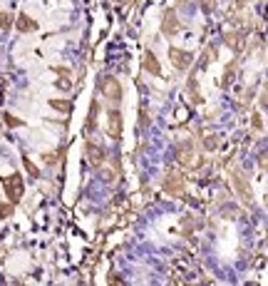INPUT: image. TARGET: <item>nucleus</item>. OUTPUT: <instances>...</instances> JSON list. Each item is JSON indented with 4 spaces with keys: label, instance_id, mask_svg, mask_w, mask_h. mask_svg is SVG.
Segmentation results:
<instances>
[{
    "label": "nucleus",
    "instance_id": "f257e3e1",
    "mask_svg": "<svg viewBox=\"0 0 268 286\" xmlns=\"http://www.w3.org/2000/svg\"><path fill=\"white\" fill-rule=\"evenodd\" d=\"M174 157H177V162L184 169H199V167H204V162H206L204 157H196V149H194V142H191V140L179 142L177 149H174Z\"/></svg>",
    "mask_w": 268,
    "mask_h": 286
},
{
    "label": "nucleus",
    "instance_id": "f03ea898",
    "mask_svg": "<svg viewBox=\"0 0 268 286\" xmlns=\"http://www.w3.org/2000/svg\"><path fill=\"white\" fill-rule=\"evenodd\" d=\"M231 184H233L236 197L244 202V207H253V204H256L253 189H251V182H248V177H246L241 169H233V172H231Z\"/></svg>",
    "mask_w": 268,
    "mask_h": 286
},
{
    "label": "nucleus",
    "instance_id": "7ed1b4c3",
    "mask_svg": "<svg viewBox=\"0 0 268 286\" xmlns=\"http://www.w3.org/2000/svg\"><path fill=\"white\" fill-rule=\"evenodd\" d=\"M161 189L166 192L169 197H186V177L181 174V172H174V169H169L166 174H164V179H161Z\"/></svg>",
    "mask_w": 268,
    "mask_h": 286
},
{
    "label": "nucleus",
    "instance_id": "20e7f679",
    "mask_svg": "<svg viewBox=\"0 0 268 286\" xmlns=\"http://www.w3.org/2000/svg\"><path fill=\"white\" fill-rule=\"evenodd\" d=\"M3 187H5L8 202H13V204H18V202L22 199V194H25V184H22V177L18 174V172L3 177Z\"/></svg>",
    "mask_w": 268,
    "mask_h": 286
},
{
    "label": "nucleus",
    "instance_id": "39448f33",
    "mask_svg": "<svg viewBox=\"0 0 268 286\" xmlns=\"http://www.w3.org/2000/svg\"><path fill=\"white\" fill-rule=\"evenodd\" d=\"M99 90H102V95L107 97L110 102H114V105H119L122 97H124L122 82H119L117 77H112V75H105V77L99 80Z\"/></svg>",
    "mask_w": 268,
    "mask_h": 286
},
{
    "label": "nucleus",
    "instance_id": "423d86ee",
    "mask_svg": "<svg viewBox=\"0 0 268 286\" xmlns=\"http://www.w3.org/2000/svg\"><path fill=\"white\" fill-rule=\"evenodd\" d=\"M122 130H124V122H122V112L112 107L110 115H107V137L119 142L122 140Z\"/></svg>",
    "mask_w": 268,
    "mask_h": 286
},
{
    "label": "nucleus",
    "instance_id": "0eeeda50",
    "mask_svg": "<svg viewBox=\"0 0 268 286\" xmlns=\"http://www.w3.org/2000/svg\"><path fill=\"white\" fill-rule=\"evenodd\" d=\"M169 60H172V65L181 72L189 70V68L194 65V55H191L189 50H181V48H169Z\"/></svg>",
    "mask_w": 268,
    "mask_h": 286
},
{
    "label": "nucleus",
    "instance_id": "6e6552de",
    "mask_svg": "<svg viewBox=\"0 0 268 286\" xmlns=\"http://www.w3.org/2000/svg\"><path fill=\"white\" fill-rule=\"evenodd\" d=\"M179 30H181V20L177 18V13H174L172 8H166L164 15H161V33H164L166 38H174Z\"/></svg>",
    "mask_w": 268,
    "mask_h": 286
},
{
    "label": "nucleus",
    "instance_id": "1a4fd4ad",
    "mask_svg": "<svg viewBox=\"0 0 268 286\" xmlns=\"http://www.w3.org/2000/svg\"><path fill=\"white\" fill-rule=\"evenodd\" d=\"M85 154H87V162L92 167H102V162H105V157H107L105 147H102V144H94L92 140H87V144H85Z\"/></svg>",
    "mask_w": 268,
    "mask_h": 286
},
{
    "label": "nucleus",
    "instance_id": "9d476101",
    "mask_svg": "<svg viewBox=\"0 0 268 286\" xmlns=\"http://www.w3.org/2000/svg\"><path fill=\"white\" fill-rule=\"evenodd\" d=\"M223 43L233 50L236 55H241V52H244V45H246V33L244 30H233V33L228 30V33L223 35Z\"/></svg>",
    "mask_w": 268,
    "mask_h": 286
},
{
    "label": "nucleus",
    "instance_id": "9b49d317",
    "mask_svg": "<svg viewBox=\"0 0 268 286\" xmlns=\"http://www.w3.org/2000/svg\"><path fill=\"white\" fill-rule=\"evenodd\" d=\"M142 68L144 72H149L152 77H161V65H159V60H156V55L152 50H147L144 52V57H142Z\"/></svg>",
    "mask_w": 268,
    "mask_h": 286
},
{
    "label": "nucleus",
    "instance_id": "f8f14e48",
    "mask_svg": "<svg viewBox=\"0 0 268 286\" xmlns=\"http://www.w3.org/2000/svg\"><path fill=\"white\" fill-rule=\"evenodd\" d=\"M15 30H18V33H35V30H38V20L30 18L27 13H20V15L15 18Z\"/></svg>",
    "mask_w": 268,
    "mask_h": 286
},
{
    "label": "nucleus",
    "instance_id": "ddd939ff",
    "mask_svg": "<svg viewBox=\"0 0 268 286\" xmlns=\"http://www.w3.org/2000/svg\"><path fill=\"white\" fill-rule=\"evenodd\" d=\"M97 112H99V102L92 100L89 102V117H87V124H85V132L92 135V130H97Z\"/></svg>",
    "mask_w": 268,
    "mask_h": 286
},
{
    "label": "nucleus",
    "instance_id": "4468645a",
    "mask_svg": "<svg viewBox=\"0 0 268 286\" xmlns=\"http://www.w3.org/2000/svg\"><path fill=\"white\" fill-rule=\"evenodd\" d=\"M50 107L57 110V112H62V115H70V112H72V102H70V100H60V97H52V100H50Z\"/></svg>",
    "mask_w": 268,
    "mask_h": 286
},
{
    "label": "nucleus",
    "instance_id": "2eb2a0df",
    "mask_svg": "<svg viewBox=\"0 0 268 286\" xmlns=\"http://www.w3.org/2000/svg\"><path fill=\"white\" fill-rule=\"evenodd\" d=\"M186 90H189V100H191L194 105H201V92H199V85H196V77H189Z\"/></svg>",
    "mask_w": 268,
    "mask_h": 286
},
{
    "label": "nucleus",
    "instance_id": "dca6fc26",
    "mask_svg": "<svg viewBox=\"0 0 268 286\" xmlns=\"http://www.w3.org/2000/svg\"><path fill=\"white\" fill-rule=\"evenodd\" d=\"M236 65H239V60H231V62L226 65L223 77H221V87H228V85H231V80H233V72H236Z\"/></svg>",
    "mask_w": 268,
    "mask_h": 286
},
{
    "label": "nucleus",
    "instance_id": "f3484780",
    "mask_svg": "<svg viewBox=\"0 0 268 286\" xmlns=\"http://www.w3.org/2000/svg\"><path fill=\"white\" fill-rule=\"evenodd\" d=\"M201 142H204V149H206V152H216L219 144H221V140H219V135H206V137H201Z\"/></svg>",
    "mask_w": 268,
    "mask_h": 286
},
{
    "label": "nucleus",
    "instance_id": "a211bd4d",
    "mask_svg": "<svg viewBox=\"0 0 268 286\" xmlns=\"http://www.w3.org/2000/svg\"><path fill=\"white\" fill-rule=\"evenodd\" d=\"M22 165H25V172H27L32 179H40V169L35 167V162H32L30 157H22Z\"/></svg>",
    "mask_w": 268,
    "mask_h": 286
},
{
    "label": "nucleus",
    "instance_id": "6ab92c4d",
    "mask_svg": "<svg viewBox=\"0 0 268 286\" xmlns=\"http://www.w3.org/2000/svg\"><path fill=\"white\" fill-rule=\"evenodd\" d=\"M13 23H15V20H13L10 13H0V30H10Z\"/></svg>",
    "mask_w": 268,
    "mask_h": 286
},
{
    "label": "nucleus",
    "instance_id": "aec40b11",
    "mask_svg": "<svg viewBox=\"0 0 268 286\" xmlns=\"http://www.w3.org/2000/svg\"><path fill=\"white\" fill-rule=\"evenodd\" d=\"M199 5H201V10H204L206 15H211V13L216 10V0H199Z\"/></svg>",
    "mask_w": 268,
    "mask_h": 286
},
{
    "label": "nucleus",
    "instance_id": "412c9836",
    "mask_svg": "<svg viewBox=\"0 0 268 286\" xmlns=\"http://www.w3.org/2000/svg\"><path fill=\"white\" fill-rule=\"evenodd\" d=\"M13 202H8V204H0V219H8V216L13 214Z\"/></svg>",
    "mask_w": 268,
    "mask_h": 286
},
{
    "label": "nucleus",
    "instance_id": "4be33fe9",
    "mask_svg": "<svg viewBox=\"0 0 268 286\" xmlns=\"http://www.w3.org/2000/svg\"><path fill=\"white\" fill-rule=\"evenodd\" d=\"M3 117H5V124H8V127H22V119L13 117V115H3Z\"/></svg>",
    "mask_w": 268,
    "mask_h": 286
},
{
    "label": "nucleus",
    "instance_id": "5701e85b",
    "mask_svg": "<svg viewBox=\"0 0 268 286\" xmlns=\"http://www.w3.org/2000/svg\"><path fill=\"white\" fill-rule=\"evenodd\" d=\"M251 124H253V130H256V132H258V130H263V119H261V115H258V112H253Z\"/></svg>",
    "mask_w": 268,
    "mask_h": 286
},
{
    "label": "nucleus",
    "instance_id": "b1692460",
    "mask_svg": "<svg viewBox=\"0 0 268 286\" xmlns=\"http://www.w3.org/2000/svg\"><path fill=\"white\" fill-rule=\"evenodd\" d=\"M258 167L263 169V172H268V149H266V152H261V154H258Z\"/></svg>",
    "mask_w": 268,
    "mask_h": 286
},
{
    "label": "nucleus",
    "instance_id": "393cba45",
    "mask_svg": "<svg viewBox=\"0 0 268 286\" xmlns=\"http://www.w3.org/2000/svg\"><path fill=\"white\" fill-rule=\"evenodd\" d=\"M55 85H57L60 90H70V87H72V80H70V77H60Z\"/></svg>",
    "mask_w": 268,
    "mask_h": 286
},
{
    "label": "nucleus",
    "instance_id": "a878e982",
    "mask_svg": "<svg viewBox=\"0 0 268 286\" xmlns=\"http://www.w3.org/2000/svg\"><path fill=\"white\" fill-rule=\"evenodd\" d=\"M223 214H226V219H236L241 212H239L236 207H223Z\"/></svg>",
    "mask_w": 268,
    "mask_h": 286
},
{
    "label": "nucleus",
    "instance_id": "bb28decb",
    "mask_svg": "<svg viewBox=\"0 0 268 286\" xmlns=\"http://www.w3.org/2000/svg\"><path fill=\"white\" fill-rule=\"evenodd\" d=\"M261 105H263V107H268V82L263 85V92H261Z\"/></svg>",
    "mask_w": 268,
    "mask_h": 286
},
{
    "label": "nucleus",
    "instance_id": "cd10ccee",
    "mask_svg": "<svg viewBox=\"0 0 268 286\" xmlns=\"http://www.w3.org/2000/svg\"><path fill=\"white\" fill-rule=\"evenodd\" d=\"M57 160H60V157H55L52 152H47V154H45V162H47V165H55Z\"/></svg>",
    "mask_w": 268,
    "mask_h": 286
},
{
    "label": "nucleus",
    "instance_id": "c85d7f7f",
    "mask_svg": "<svg viewBox=\"0 0 268 286\" xmlns=\"http://www.w3.org/2000/svg\"><path fill=\"white\" fill-rule=\"evenodd\" d=\"M233 5H236L239 10H244L246 5H248V0H233Z\"/></svg>",
    "mask_w": 268,
    "mask_h": 286
},
{
    "label": "nucleus",
    "instance_id": "c756f323",
    "mask_svg": "<svg viewBox=\"0 0 268 286\" xmlns=\"http://www.w3.org/2000/svg\"><path fill=\"white\" fill-rule=\"evenodd\" d=\"M55 72L62 75V77H70V70H67V68H55Z\"/></svg>",
    "mask_w": 268,
    "mask_h": 286
},
{
    "label": "nucleus",
    "instance_id": "7c9ffc66",
    "mask_svg": "<svg viewBox=\"0 0 268 286\" xmlns=\"http://www.w3.org/2000/svg\"><path fill=\"white\" fill-rule=\"evenodd\" d=\"M107 281H110V284H122V279H119V276H114V274H112V276L107 279Z\"/></svg>",
    "mask_w": 268,
    "mask_h": 286
}]
</instances>
